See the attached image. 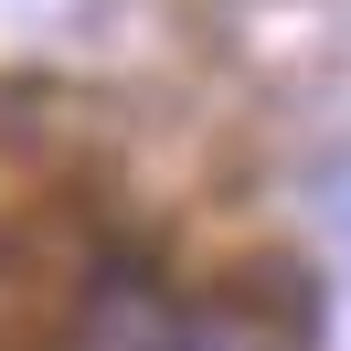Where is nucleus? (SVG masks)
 <instances>
[{"mask_svg": "<svg viewBox=\"0 0 351 351\" xmlns=\"http://www.w3.org/2000/svg\"><path fill=\"white\" fill-rule=\"evenodd\" d=\"M75 351H181V308L149 277H107L75 319Z\"/></svg>", "mask_w": 351, "mask_h": 351, "instance_id": "obj_1", "label": "nucleus"}, {"mask_svg": "<svg viewBox=\"0 0 351 351\" xmlns=\"http://www.w3.org/2000/svg\"><path fill=\"white\" fill-rule=\"evenodd\" d=\"M181 351H266L245 319H181Z\"/></svg>", "mask_w": 351, "mask_h": 351, "instance_id": "obj_2", "label": "nucleus"}]
</instances>
